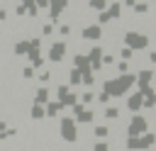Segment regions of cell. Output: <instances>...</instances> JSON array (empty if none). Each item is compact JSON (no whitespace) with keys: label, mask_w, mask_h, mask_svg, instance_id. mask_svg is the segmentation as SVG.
<instances>
[{"label":"cell","mask_w":156,"mask_h":151,"mask_svg":"<svg viewBox=\"0 0 156 151\" xmlns=\"http://www.w3.org/2000/svg\"><path fill=\"white\" fill-rule=\"evenodd\" d=\"M63 51H66V44H54V46H51V54H49V56H51V61L61 58V56H63Z\"/></svg>","instance_id":"obj_1"},{"label":"cell","mask_w":156,"mask_h":151,"mask_svg":"<svg viewBox=\"0 0 156 151\" xmlns=\"http://www.w3.org/2000/svg\"><path fill=\"white\" fill-rule=\"evenodd\" d=\"M144 127H146V122H144L141 117H134V122H132L129 132H132V134H139V132H144Z\"/></svg>","instance_id":"obj_2"},{"label":"cell","mask_w":156,"mask_h":151,"mask_svg":"<svg viewBox=\"0 0 156 151\" xmlns=\"http://www.w3.org/2000/svg\"><path fill=\"white\" fill-rule=\"evenodd\" d=\"M63 136L71 139V141L76 139V132H73V122H71V119H63Z\"/></svg>","instance_id":"obj_3"},{"label":"cell","mask_w":156,"mask_h":151,"mask_svg":"<svg viewBox=\"0 0 156 151\" xmlns=\"http://www.w3.org/2000/svg\"><path fill=\"white\" fill-rule=\"evenodd\" d=\"M85 37H88V39H98V37H100V27H95V24L88 27V29H85Z\"/></svg>","instance_id":"obj_4"},{"label":"cell","mask_w":156,"mask_h":151,"mask_svg":"<svg viewBox=\"0 0 156 151\" xmlns=\"http://www.w3.org/2000/svg\"><path fill=\"white\" fill-rule=\"evenodd\" d=\"M46 97H49V93H46V88H39V90H37V102H44Z\"/></svg>","instance_id":"obj_5"},{"label":"cell","mask_w":156,"mask_h":151,"mask_svg":"<svg viewBox=\"0 0 156 151\" xmlns=\"http://www.w3.org/2000/svg\"><path fill=\"white\" fill-rule=\"evenodd\" d=\"M58 110H61V105H56V102H51V105H49V114H56Z\"/></svg>","instance_id":"obj_6"},{"label":"cell","mask_w":156,"mask_h":151,"mask_svg":"<svg viewBox=\"0 0 156 151\" xmlns=\"http://www.w3.org/2000/svg\"><path fill=\"white\" fill-rule=\"evenodd\" d=\"M32 117H34V119H37V117H44V110L37 105V107H34V112H32Z\"/></svg>","instance_id":"obj_7"},{"label":"cell","mask_w":156,"mask_h":151,"mask_svg":"<svg viewBox=\"0 0 156 151\" xmlns=\"http://www.w3.org/2000/svg\"><path fill=\"white\" fill-rule=\"evenodd\" d=\"M95 134H98V136H105V134H107V127H98Z\"/></svg>","instance_id":"obj_8"},{"label":"cell","mask_w":156,"mask_h":151,"mask_svg":"<svg viewBox=\"0 0 156 151\" xmlns=\"http://www.w3.org/2000/svg\"><path fill=\"white\" fill-rule=\"evenodd\" d=\"M129 107H139V95H136V97H132V100H129Z\"/></svg>","instance_id":"obj_9"},{"label":"cell","mask_w":156,"mask_h":151,"mask_svg":"<svg viewBox=\"0 0 156 151\" xmlns=\"http://www.w3.org/2000/svg\"><path fill=\"white\" fill-rule=\"evenodd\" d=\"M107 117H117V110L115 107H107Z\"/></svg>","instance_id":"obj_10"},{"label":"cell","mask_w":156,"mask_h":151,"mask_svg":"<svg viewBox=\"0 0 156 151\" xmlns=\"http://www.w3.org/2000/svg\"><path fill=\"white\" fill-rule=\"evenodd\" d=\"M0 19H5V10H0Z\"/></svg>","instance_id":"obj_11"}]
</instances>
